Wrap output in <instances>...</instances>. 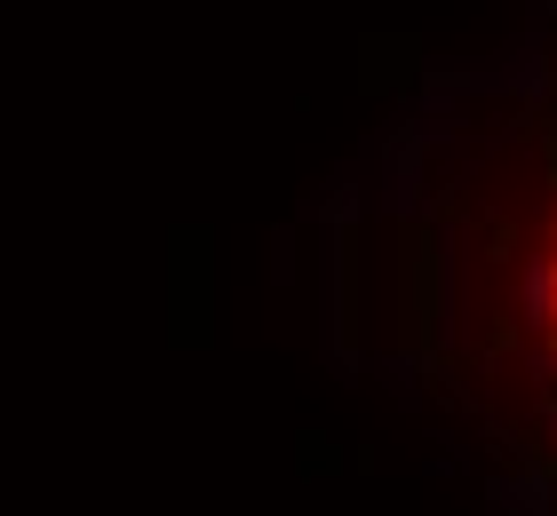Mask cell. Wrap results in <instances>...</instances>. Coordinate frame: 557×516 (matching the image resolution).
I'll return each mask as SVG.
<instances>
[{"label":"cell","mask_w":557,"mask_h":516,"mask_svg":"<svg viewBox=\"0 0 557 516\" xmlns=\"http://www.w3.org/2000/svg\"><path fill=\"white\" fill-rule=\"evenodd\" d=\"M542 270H549V278H542V326L557 333V247H549V263H542Z\"/></svg>","instance_id":"obj_1"}]
</instances>
